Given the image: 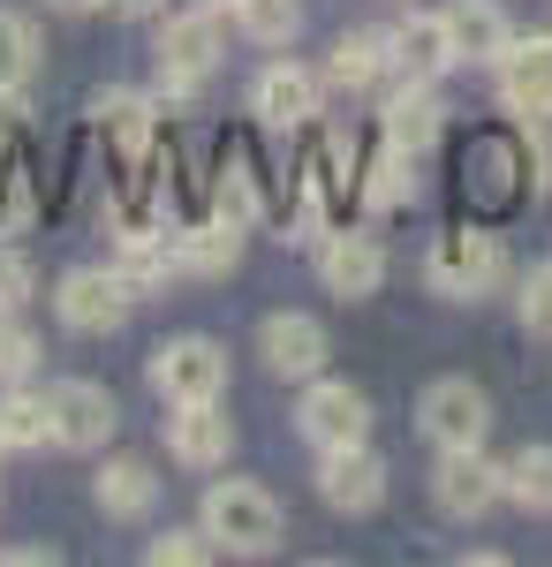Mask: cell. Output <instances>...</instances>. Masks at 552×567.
I'll use <instances>...</instances> for the list:
<instances>
[{
  "label": "cell",
  "mask_w": 552,
  "mask_h": 567,
  "mask_svg": "<svg viewBox=\"0 0 552 567\" xmlns=\"http://www.w3.org/2000/svg\"><path fill=\"white\" fill-rule=\"evenodd\" d=\"M280 529H288V515H280V499H273L265 484L227 477V484L205 492V537H213L219 553L265 560V553H280Z\"/></svg>",
  "instance_id": "cell-1"
},
{
  "label": "cell",
  "mask_w": 552,
  "mask_h": 567,
  "mask_svg": "<svg viewBox=\"0 0 552 567\" xmlns=\"http://www.w3.org/2000/svg\"><path fill=\"white\" fill-rule=\"evenodd\" d=\"M425 280H431V296H447V303H477V296H492L508 280V250H500L492 227H447V235H431Z\"/></svg>",
  "instance_id": "cell-2"
},
{
  "label": "cell",
  "mask_w": 552,
  "mask_h": 567,
  "mask_svg": "<svg viewBox=\"0 0 552 567\" xmlns=\"http://www.w3.org/2000/svg\"><path fill=\"white\" fill-rule=\"evenodd\" d=\"M219 53H227V39H219V8L213 0L167 16V23H160V84H167V99H190V91L219 69Z\"/></svg>",
  "instance_id": "cell-3"
},
{
  "label": "cell",
  "mask_w": 552,
  "mask_h": 567,
  "mask_svg": "<svg viewBox=\"0 0 552 567\" xmlns=\"http://www.w3.org/2000/svg\"><path fill=\"white\" fill-rule=\"evenodd\" d=\"M296 432L334 454V446H364L371 439V393L348 386V379H303V401H296Z\"/></svg>",
  "instance_id": "cell-4"
},
{
  "label": "cell",
  "mask_w": 552,
  "mask_h": 567,
  "mask_svg": "<svg viewBox=\"0 0 552 567\" xmlns=\"http://www.w3.org/2000/svg\"><path fill=\"white\" fill-rule=\"evenodd\" d=\"M417 424L439 454H454V446H484L492 432V393L477 386V379H431L425 401H417Z\"/></svg>",
  "instance_id": "cell-5"
},
{
  "label": "cell",
  "mask_w": 552,
  "mask_h": 567,
  "mask_svg": "<svg viewBox=\"0 0 552 567\" xmlns=\"http://www.w3.org/2000/svg\"><path fill=\"white\" fill-rule=\"evenodd\" d=\"M431 499H439V515L477 523V515H492L508 499V462H484V446H454L431 470Z\"/></svg>",
  "instance_id": "cell-6"
},
{
  "label": "cell",
  "mask_w": 552,
  "mask_h": 567,
  "mask_svg": "<svg viewBox=\"0 0 552 567\" xmlns=\"http://www.w3.org/2000/svg\"><path fill=\"white\" fill-rule=\"evenodd\" d=\"M152 393L160 401H219L227 393V349L213 333H182L167 349H152Z\"/></svg>",
  "instance_id": "cell-7"
},
{
  "label": "cell",
  "mask_w": 552,
  "mask_h": 567,
  "mask_svg": "<svg viewBox=\"0 0 552 567\" xmlns=\"http://www.w3.org/2000/svg\"><path fill=\"white\" fill-rule=\"evenodd\" d=\"M45 409H53V446H69V454H99L114 424H122V409H114V393L99 386V379H61V386H45Z\"/></svg>",
  "instance_id": "cell-8"
},
{
  "label": "cell",
  "mask_w": 552,
  "mask_h": 567,
  "mask_svg": "<svg viewBox=\"0 0 552 567\" xmlns=\"http://www.w3.org/2000/svg\"><path fill=\"white\" fill-rule=\"evenodd\" d=\"M53 318H61L69 333H84V341H106L129 318V288L114 272H99V265H76V272H61V288H53Z\"/></svg>",
  "instance_id": "cell-9"
},
{
  "label": "cell",
  "mask_w": 552,
  "mask_h": 567,
  "mask_svg": "<svg viewBox=\"0 0 552 567\" xmlns=\"http://www.w3.org/2000/svg\"><path fill=\"white\" fill-rule=\"evenodd\" d=\"M318 280H326V296H340V303L379 296V288H386V243H379V235H364V227L326 235V243H318Z\"/></svg>",
  "instance_id": "cell-10"
},
{
  "label": "cell",
  "mask_w": 552,
  "mask_h": 567,
  "mask_svg": "<svg viewBox=\"0 0 552 567\" xmlns=\"http://www.w3.org/2000/svg\"><path fill=\"white\" fill-rule=\"evenodd\" d=\"M257 355H265L273 379H318L326 355H334V341H326V326H318L310 310H273V318L257 326Z\"/></svg>",
  "instance_id": "cell-11"
},
{
  "label": "cell",
  "mask_w": 552,
  "mask_h": 567,
  "mask_svg": "<svg viewBox=\"0 0 552 567\" xmlns=\"http://www.w3.org/2000/svg\"><path fill=\"white\" fill-rule=\"evenodd\" d=\"M447 69H462L454 31H447V8H409V16L393 23V76H409V84H439Z\"/></svg>",
  "instance_id": "cell-12"
},
{
  "label": "cell",
  "mask_w": 552,
  "mask_h": 567,
  "mask_svg": "<svg viewBox=\"0 0 552 567\" xmlns=\"http://www.w3.org/2000/svg\"><path fill=\"white\" fill-rule=\"evenodd\" d=\"M318 499H326L334 515H371V507H379L386 499V462L371 454V439L318 454Z\"/></svg>",
  "instance_id": "cell-13"
},
{
  "label": "cell",
  "mask_w": 552,
  "mask_h": 567,
  "mask_svg": "<svg viewBox=\"0 0 552 567\" xmlns=\"http://www.w3.org/2000/svg\"><path fill=\"white\" fill-rule=\"evenodd\" d=\"M227 446H235V424H227V409H219V401H174L167 454L182 462V470H219V462H227Z\"/></svg>",
  "instance_id": "cell-14"
},
{
  "label": "cell",
  "mask_w": 552,
  "mask_h": 567,
  "mask_svg": "<svg viewBox=\"0 0 552 567\" xmlns=\"http://www.w3.org/2000/svg\"><path fill=\"white\" fill-rule=\"evenodd\" d=\"M500 99L522 122H552V39H514L500 53Z\"/></svg>",
  "instance_id": "cell-15"
},
{
  "label": "cell",
  "mask_w": 552,
  "mask_h": 567,
  "mask_svg": "<svg viewBox=\"0 0 552 567\" xmlns=\"http://www.w3.org/2000/svg\"><path fill=\"white\" fill-rule=\"evenodd\" d=\"M243 265V227L235 219H197V227H182L174 235V272H190V280H227Z\"/></svg>",
  "instance_id": "cell-16"
},
{
  "label": "cell",
  "mask_w": 552,
  "mask_h": 567,
  "mask_svg": "<svg viewBox=\"0 0 552 567\" xmlns=\"http://www.w3.org/2000/svg\"><path fill=\"white\" fill-rule=\"evenodd\" d=\"M447 31H454V53L477 69H500V53L514 45V23L500 0H447Z\"/></svg>",
  "instance_id": "cell-17"
},
{
  "label": "cell",
  "mask_w": 552,
  "mask_h": 567,
  "mask_svg": "<svg viewBox=\"0 0 552 567\" xmlns=\"http://www.w3.org/2000/svg\"><path fill=\"white\" fill-rule=\"evenodd\" d=\"M251 106H257L265 130H303V122L318 114V76L296 69V61H280V69H265L251 84Z\"/></svg>",
  "instance_id": "cell-18"
},
{
  "label": "cell",
  "mask_w": 552,
  "mask_h": 567,
  "mask_svg": "<svg viewBox=\"0 0 552 567\" xmlns=\"http://www.w3.org/2000/svg\"><path fill=\"white\" fill-rule=\"evenodd\" d=\"M91 499H99V515L106 523H144L152 507H160V477H152V462H136V454H114L99 484H91Z\"/></svg>",
  "instance_id": "cell-19"
},
{
  "label": "cell",
  "mask_w": 552,
  "mask_h": 567,
  "mask_svg": "<svg viewBox=\"0 0 552 567\" xmlns=\"http://www.w3.org/2000/svg\"><path fill=\"white\" fill-rule=\"evenodd\" d=\"M114 280L129 288V303L136 296H160L174 272V243L167 235H152V227H122V243H114V265H106Z\"/></svg>",
  "instance_id": "cell-20"
},
{
  "label": "cell",
  "mask_w": 552,
  "mask_h": 567,
  "mask_svg": "<svg viewBox=\"0 0 552 567\" xmlns=\"http://www.w3.org/2000/svg\"><path fill=\"white\" fill-rule=\"evenodd\" d=\"M379 76H393V31H340V39H334V61H326V84L371 91Z\"/></svg>",
  "instance_id": "cell-21"
},
{
  "label": "cell",
  "mask_w": 552,
  "mask_h": 567,
  "mask_svg": "<svg viewBox=\"0 0 552 567\" xmlns=\"http://www.w3.org/2000/svg\"><path fill=\"white\" fill-rule=\"evenodd\" d=\"M439 122H447V106L431 99V84H409L401 76V91L386 99V144H401V152L425 159L431 144H439Z\"/></svg>",
  "instance_id": "cell-22"
},
{
  "label": "cell",
  "mask_w": 552,
  "mask_h": 567,
  "mask_svg": "<svg viewBox=\"0 0 552 567\" xmlns=\"http://www.w3.org/2000/svg\"><path fill=\"white\" fill-rule=\"evenodd\" d=\"M0 439H8V454H39V446H53V409H45V393H31V386L0 393Z\"/></svg>",
  "instance_id": "cell-23"
},
{
  "label": "cell",
  "mask_w": 552,
  "mask_h": 567,
  "mask_svg": "<svg viewBox=\"0 0 552 567\" xmlns=\"http://www.w3.org/2000/svg\"><path fill=\"white\" fill-rule=\"evenodd\" d=\"M91 114H99V130L114 136L129 159H136V152L152 144V99H144V91H122V84L99 91V99H91Z\"/></svg>",
  "instance_id": "cell-24"
},
{
  "label": "cell",
  "mask_w": 552,
  "mask_h": 567,
  "mask_svg": "<svg viewBox=\"0 0 552 567\" xmlns=\"http://www.w3.org/2000/svg\"><path fill=\"white\" fill-rule=\"evenodd\" d=\"M409 197H417V152L386 144L379 159H371V182H364V205H371V213H401Z\"/></svg>",
  "instance_id": "cell-25"
},
{
  "label": "cell",
  "mask_w": 552,
  "mask_h": 567,
  "mask_svg": "<svg viewBox=\"0 0 552 567\" xmlns=\"http://www.w3.org/2000/svg\"><path fill=\"white\" fill-rule=\"evenodd\" d=\"M39 61H45L39 23H31V16H16V8H0V84H23V91H31Z\"/></svg>",
  "instance_id": "cell-26"
},
{
  "label": "cell",
  "mask_w": 552,
  "mask_h": 567,
  "mask_svg": "<svg viewBox=\"0 0 552 567\" xmlns=\"http://www.w3.org/2000/svg\"><path fill=\"white\" fill-rule=\"evenodd\" d=\"M227 16H235V31L257 39V45H288L303 31V0H235Z\"/></svg>",
  "instance_id": "cell-27"
},
{
  "label": "cell",
  "mask_w": 552,
  "mask_h": 567,
  "mask_svg": "<svg viewBox=\"0 0 552 567\" xmlns=\"http://www.w3.org/2000/svg\"><path fill=\"white\" fill-rule=\"evenodd\" d=\"M508 499L522 515H552V446H522L508 462Z\"/></svg>",
  "instance_id": "cell-28"
},
{
  "label": "cell",
  "mask_w": 552,
  "mask_h": 567,
  "mask_svg": "<svg viewBox=\"0 0 552 567\" xmlns=\"http://www.w3.org/2000/svg\"><path fill=\"white\" fill-rule=\"evenodd\" d=\"M213 213H219V219H235V227H251V219L265 213V197H257V175L243 167V159H235V167L213 182Z\"/></svg>",
  "instance_id": "cell-29"
},
{
  "label": "cell",
  "mask_w": 552,
  "mask_h": 567,
  "mask_svg": "<svg viewBox=\"0 0 552 567\" xmlns=\"http://www.w3.org/2000/svg\"><path fill=\"white\" fill-rule=\"evenodd\" d=\"M31 371H39V333L16 326V318H0V386H23Z\"/></svg>",
  "instance_id": "cell-30"
},
{
  "label": "cell",
  "mask_w": 552,
  "mask_h": 567,
  "mask_svg": "<svg viewBox=\"0 0 552 567\" xmlns=\"http://www.w3.org/2000/svg\"><path fill=\"white\" fill-rule=\"evenodd\" d=\"M213 553H219V545L205 537V529H167V537L144 545V560H152V567H205Z\"/></svg>",
  "instance_id": "cell-31"
},
{
  "label": "cell",
  "mask_w": 552,
  "mask_h": 567,
  "mask_svg": "<svg viewBox=\"0 0 552 567\" xmlns=\"http://www.w3.org/2000/svg\"><path fill=\"white\" fill-rule=\"evenodd\" d=\"M514 318H522L530 333H552V258L522 272V288H514Z\"/></svg>",
  "instance_id": "cell-32"
},
{
  "label": "cell",
  "mask_w": 552,
  "mask_h": 567,
  "mask_svg": "<svg viewBox=\"0 0 552 567\" xmlns=\"http://www.w3.org/2000/svg\"><path fill=\"white\" fill-rule=\"evenodd\" d=\"M31 288H39V272L23 250H0V318H16V310L31 303Z\"/></svg>",
  "instance_id": "cell-33"
},
{
  "label": "cell",
  "mask_w": 552,
  "mask_h": 567,
  "mask_svg": "<svg viewBox=\"0 0 552 567\" xmlns=\"http://www.w3.org/2000/svg\"><path fill=\"white\" fill-rule=\"evenodd\" d=\"M23 114H31V91H23V84H0V130H16Z\"/></svg>",
  "instance_id": "cell-34"
},
{
  "label": "cell",
  "mask_w": 552,
  "mask_h": 567,
  "mask_svg": "<svg viewBox=\"0 0 552 567\" xmlns=\"http://www.w3.org/2000/svg\"><path fill=\"white\" fill-rule=\"evenodd\" d=\"M114 8H122V16H160L167 0H114Z\"/></svg>",
  "instance_id": "cell-35"
},
{
  "label": "cell",
  "mask_w": 552,
  "mask_h": 567,
  "mask_svg": "<svg viewBox=\"0 0 552 567\" xmlns=\"http://www.w3.org/2000/svg\"><path fill=\"white\" fill-rule=\"evenodd\" d=\"M45 8H61V16H91L99 0H45Z\"/></svg>",
  "instance_id": "cell-36"
},
{
  "label": "cell",
  "mask_w": 552,
  "mask_h": 567,
  "mask_svg": "<svg viewBox=\"0 0 552 567\" xmlns=\"http://www.w3.org/2000/svg\"><path fill=\"white\" fill-rule=\"evenodd\" d=\"M213 8H235V0H213Z\"/></svg>",
  "instance_id": "cell-37"
},
{
  "label": "cell",
  "mask_w": 552,
  "mask_h": 567,
  "mask_svg": "<svg viewBox=\"0 0 552 567\" xmlns=\"http://www.w3.org/2000/svg\"><path fill=\"white\" fill-rule=\"evenodd\" d=\"M0 454H8V439H0Z\"/></svg>",
  "instance_id": "cell-38"
}]
</instances>
